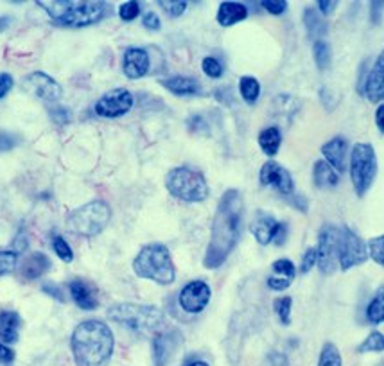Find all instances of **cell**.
Listing matches in <instances>:
<instances>
[{
    "mask_svg": "<svg viewBox=\"0 0 384 366\" xmlns=\"http://www.w3.org/2000/svg\"><path fill=\"white\" fill-rule=\"evenodd\" d=\"M377 176V155L372 144L359 142L350 151V178L357 196H364Z\"/></svg>",
    "mask_w": 384,
    "mask_h": 366,
    "instance_id": "obj_8",
    "label": "cell"
},
{
    "mask_svg": "<svg viewBox=\"0 0 384 366\" xmlns=\"http://www.w3.org/2000/svg\"><path fill=\"white\" fill-rule=\"evenodd\" d=\"M318 366H343V359H341L340 351L334 343H325L321 346Z\"/></svg>",
    "mask_w": 384,
    "mask_h": 366,
    "instance_id": "obj_32",
    "label": "cell"
},
{
    "mask_svg": "<svg viewBox=\"0 0 384 366\" xmlns=\"http://www.w3.org/2000/svg\"><path fill=\"white\" fill-rule=\"evenodd\" d=\"M376 124H377V129H379V131L384 135V105H379V108H377Z\"/></svg>",
    "mask_w": 384,
    "mask_h": 366,
    "instance_id": "obj_48",
    "label": "cell"
},
{
    "mask_svg": "<svg viewBox=\"0 0 384 366\" xmlns=\"http://www.w3.org/2000/svg\"><path fill=\"white\" fill-rule=\"evenodd\" d=\"M188 366H208V362H205V361H194V362H191V365Z\"/></svg>",
    "mask_w": 384,
    "mask_h": 366,
    "instance_id": "obj_51",
    "label": "cell"
},
{
    "mask_svg": "<svg viewBox=\"0 0 384 366\" xmlns=\"http://www.w3.org/2000/svg\"><path fill=\"white\" fill-rule=\"evenodd\" d=\"M250 230H252V234L257 239V242L262 246L269 244V242H275L276 246H282L286 242V237H288V226L284 223L276 221L269 214H257V218L253 219Z\"/></svg>",
    "mask_w": 384,
    "mask_h": 366,
    "instance_id": "obj_11",
    "label": "cell"
},
{
    "mask_svg": "<svg viewBox=\"0 0 384 366\" xmlns=\"http://www.w3.org/2000/svg\"><path fill=\"white\" fill-rule=\"evenodd\" d=\"M318 264V251L316 248H307L304 251V257L300 262V273L305 275Z\"/></svg>",
    "mask_w": 384,
    "mask_h": 366,
    "instance_id": "obj_38",
    "label": "cell"
},
{
    "mask_svg": "<svg viewBox=\"0 0 384 366\" xmlns=\"http://www.w3.org/2000/svg\"><path fill=\"white\" fill-rule=\"evenodd\" d=\"M133 271L141 278H148L160 286H169L177 278L171 254L162 242L146 244L133 261Z\"/></svg>",
    "mask_w": 384,
    "mask_h": 366,
    "instance_id": "obj_4",
    "label": "cell"
},
{
    "mask_svg": "<svg viewBox=\"0 0 384 366\" xmlns=\"http://www.w3.org/2000/svg\"><path fill=\"white\" fill-rule=\"evenodd\" d=\"M133 108V96L129 90L117 89L112 92L104 93L99 101L96 103V113L104 119L122 117Z\"/></svg>",
    "mask_w": 384,
    "mask_h": 366,
    "instance_id": "obj_12",
    "label": "cell"
},
{
    "mask_svg": "<svg viewBox=\"0 0 384 366\" xmlns=\"http://www.w3.org/2000/svg\"><path fill=\"white\" fill-rule=\"evenodd\" d=\"M340 235L341 228L334 225H325L318 235V266L324 275H333L340 268Z\"/></svg>",
    "mask_w": 384,
    "mask_h": 366,
    "instance_id": "obj_9",
    "label": "cell"
},
{
    "mask_svg": "<svg viewBox=\"0 0 384 366\" xmlns=\"http://www.w3.org/2000/svg\"><path fill=\"white\" fill-rule=\"evenodd\" d=\"M260 183L266 187H275L282 196H293L295 194V183L288 169H284L276 162H266L260 169Z\"/></svg>",
    "mask_w": 384,
    "mask_h": 366,
    "instance_id": "obj_14",
    "label": "cell"
},
{
    "mask_svg": "<svg viewBox=\"0 0 384 366\" xmlns=\"http://www.w3.org/2000/svg\"><path fill=\"white\" fill-rule=\"evenodd\" d=\"M336 6L338 2H334V0H320V2H318V8H320L321 15H331Z\"/></svg>",
    "mask_w": 384,
    "mask_h": 366,
    "instance_id": "obj_47",
    "label": "cell"
},
{
    "mask_svg": "<svg viewBox=\"0 0 384 366\" xmlns=\"http://www.w3.org/2000/svg\"><path fill=\"white\" fill-rule=\"evenodd\" d=\"M366 320L372 325H380L384 323V286H380L376 291L373 298L370 300L369 307H366Z\"/></svg>",
    "mask_w": 384,
    "mask_h": 366,
    "instance_id": "obj_28",
    "label": "cell"
},
{
    "mask_svg": "<svg viewBox=\"0 0 384 366\" xmlns=\"http://www.w3.org/2000/svg\"><path fill=\"white\" fill-rule=\"evenodd\" d=\"M25 86L41 101H58L61 97V86L51 76L44 72H32L25 77Z\"/></svg>",
    "mask_w": 384,
    "mask_h": 366,
    "instance_id": "obj_15",
    "label": "cell"
},
{
    "mask_svg": "<svg viewBox=\"0 0 384 366\" xmlns=\"http://www.w3.org/2000/svg\"><path fill=\"white\" fill-rule=\"evenodd\" d=\"M165 187L174 197L187 203H200L207 200L208 185L203 174L191 167H174L165 176Z\"/></svg>",
    "mask_w": 384,
    "mask_h": 366,
    "instance_id": "obj_6",
    "label": "cell"
},
{
    "mask_svg": "<svg viewBox=\"0 0 384 366\" xmlns=\"http://www.w3.org/2000/svg\"><path fill=\"white\" fill-rule=\"evenodd\" d=\"M364 96L369 97V101L380 103L384 101V51L377 56L372 70L364 81Z\"/></svg>",
    "mask_w": 384,
    "mask_h": 366,
    "instance_id": "obj_16",
    "label": "cell"
},
{
    "mask_svg": "<svg viewBox=\"0 0 384 366\" xmlns=\"http://www.w3.org/2000/svg\"><path fill=\"white\" fill-rule=\"evenodd\" d=\"M139 15H141V4H139V2H124V4L119 8V16L126 22L135 20Z\"/></svg>",
    "mask_w": 384,
    "mask_h": 366,
    "instance_id": "obj_39",
    "label": "cell"
},
{
    "mask_svg": "<svg viewBox=\"0 0 384 366\" xmlns=\"http://www.w3.org/2000/svg\"><path fill=\"white\" fill-rule=\"evenodd\" d=\"M260 6H262L266 11L273 13V15H281V13H284L286 8H288V2H284V0H276V2L264 0V2H260Z\"/></svg>",
    "mask_w": 384,
    "mask_h": 366,
    "instance_id": "obj_42",
    "label": "cell"
},
{
    "mask_svg": "<svg viewBox=\"0 0 384 366\" xmlns=\"http://www.w3.org/2000/svg\"><path fill=\"white\" fill-rule=\"evenodd\" d=\"M271 277L268 278V286L273 291H284L293 284L296 277V268L289 259H279L271 266Z\"/></svg>",
    "mask_w": 384,
    "mask_h": 366,
    "instance_id": "obj_20",
    "label": "cell"
},
{
    "mask_svg": "<svg viewBox=\"0 0 384 366\" xmlns=\"http://www.w3.org/2000/svg\"><path fill=\"white\" fill-rule=\"evenodd\" d=\"M180 345V334L177 330L172 332H164V334H158L153 339V358H155L156 366H165L169 362V359L172 358L177 346Z\"/></svg>",
    "mask_w": 384,
    "mask_h": 366,
    "instance_id": "obj_18",
    "label": "cell"
},
{
    "mask_svg": "<svg viewBox=\"0 0 384 366\" xmlns=\"http://www.w3.org/2000/svg\"><path fill=\"white\" fill-rule=\"evenodd\" d=\"M122 70H124L126 77H129V79L144 77L149 70V56L144 48H128L124 53V60H122Z\"/></svg>",
    "mask_w": 384,
    "mask_h": 366,
    "instance_id": "obj_17",
    "label": "cell"
},
{
    "mask_svg": "<svg viewBox=\"0 0 384 366\" xmlns=\"http://www.w3.org/2000/svg\"><path fill=\"white\" fill-rule=\"evenodd\" d=\"M282 144V135L281 131H279V128H266L264 131L259 135V145L260 149L264 151L268 157H275L276 151L281 149Z\"/></svg>",
    "mask_w": 384,
    "mask_h": 366,
    "instance_id": "obj_27",
    "label": "cell"
},
{
    "mask_svg": "<svg viewBox=\"0 0 384 366\" xmlns=\"http://www.w3.org/2000/svg\"><path fill=\"white\" fill-rule=\"evenodd\" d=\"M51 268V261L44 254H31L20 266V275L25 280H37L41 275L47 273Z\"/></svg>",
    "mask_w": 384,
    "mask_h": 366,
    "instance_id": "obj_22",
    "label": "cell"
},
{
    "mask_svg": "<svg viewBox=\"0 0 384 366\" xmlns=\"http://www.w3.org/2000/svg\"><path fill=\"white\" fill-rule=\"evenodd\" d=\"M13 85H15L13 77L6 72H0V99L8 96L9 90L13 89Z\"/></svg>",
    "mask_w": 384,
    "mask_h": 366,
    "instance_id": "obj_44",
    "label": "cell"
},
{
    "mask_svg": "<svg viewBox=\"0 0 384 366\" xmlns=\"http://www.w3.org/2000/svg\"><path fill=\"white\" fill-rule=\"evenodd\" d=\"M70 293H72L74 302L77 307H81L83 311H94L99 306V300H97L96 289H94L92 284L84 280H72L70 284Z\"/></svg>",
    "mask_w": 384,
    "mask_h": 366,
    "instance_id": "obj_21",
    "label": "cell"
},
{
    "mask_svg": "<svg viewBox=\"0 0 384 366\" xmlns=\"http://www.w3.org/2000/svg\"><path fill=\"white\" fill-rule=\"evenodd\" d=\"M70 346L77 366H106L112 359L115 339L106 323L89 320L76 327Z\"/></svg>",
    "mask_w": 384,
    "mask_h": 366,
    "instance_id": "obj_2",
    "label": "cell"
},
{
    "mask_svg": "<svg viewBox=\"0 0 384 366\" xmlns=\"http://www.w3.org/2000/svg\"><path fill=\"white\" fill-rule=\"evenodd\" d=\"M244 218V202L237 189L223 194L214 216L210 242L207 246L203 264L207 270H216L226 262L241 239Z\"/></svg>",
    "mask_w": 384,
    "mask_h": 366,
    "instance_id": "obj_1",
    "label": "cell"
},
{
    "mask_svg": "<svg viewBox=\"0 0 384 366\" xmlns=\"http://www.w3.org/2000/svg\"><path fill=\"white\" fill-rule=\"evenodd\" d=\"M312 54H314V61H316L318 69L327 70L331 67V61H333V51H331V45L325 40H316L312 45Z\"/></svg>",
    "mask_w": 384,
    "mask_h": 366,
    "instance_id": "obj_31",
    "label": "cell"
},
{
    "mask_svg": "<svg viewBox=\"0 0 384 366\" xmlns=\"http://www.w3.org/2000/svg\"><path fill=\"white\" fill-rule=\"evenodd\" d=\"M112 219V210L108 203L92 202L89 205L79 207L74 210L67 219L68 232L79 235V237H94L99 235Z\"/></svg>",
    "mask_w": 384,
    "mask_h": 366,
    "instance_id": "obj_7",
    "label": "cell"
},
{
    "mask_svg": "<svg viewBox=\"0 0 384 366\" xmlns=\"http://www.w3.org/2000/svg\"><path fill=\"white\" fill-rule=\"evenodd\" d=\"M201 67H203V72L207 74L208 77L223 76V65H221L216 58H210V56L205 58L203 63H201Z\"/></svg>",
    "mask_w": 384,
    "mask_h": 366,
    "instance_id": "obj_40",
    "label": "cell"
},
{
    "mask_svg": "<svg viewBox=\"0 0 384 366\" xmlns=\"http://www.w3.org/2000/svg\"><path fill=\"white\" fill-rule=\"evenodd\" d=\"M338 257H340L341 270H352L356 266H361L369 261V246L354 230L343 226L340 235V254H338Z\"/></svg>",
    "mask_w": 384,
    "mask_h": 366,
    "instance_id": "obj_10",
    "label": "cell"
},
{
    "mask_svg": "<svg viewBox=\"0 0 384 366\" xmlns=\"http://www.w3.org/2000/svg\"><path fill=\"white\" fill-rule=\"evenodd\" d=\"M312 176H314L316 187H320V189H333V187H336L340 183V173L336 169H333L325 160H320L314 164Z\"/></svg>",
    "mask_w": 384,
    "mask_h": 366,
    "instance_id": "obj_25",
    "label": "cell"
},
{
    "mask_svg": "<svg viewBox=\"0 0 384 366\" xmlns=\"http://www.w3.org/2000/svg\"><path fill=\"white\" fill-rule=\"evenodd\" d=\"M16 140L8 135V133H0V151H11L15 148Z\"/></svg>",
    "mask_w": 384,
    "mask_h": 366,
    "instance_id": "obj_45",
    "label": "cell"
},
{
    "mask_svg": "<svg viewBox=\"0 0 384 366\" xmlns=\"http://www.w3.org/2000/svg\"><path fill=\"white\" fill-rule=\"evenodd\" d=\"M142 22H144V27L149 29V31H158L160 29V18H158V15L153 11L146 13L144 18H142Z\"/></svg>",
    "mask_w": 384,
    "mask_h": 366,
    "instance_id": "obj_43",
    "label": "cell"
},
{
    "mask_svg": "<svg viewBox=\"0 0 384 366\" xmlns=\"http://www.w3.org/2000/svg\"><path fill=\"white\" fill-rule=\"evenodd\" d=\"M108 318L136 332H153L165 322V316L158 307L142 303H115L108 309Z\"/></svg>",
    "mask_w": 384,
    "mask_h": 366,
    "instance_id": "obj_5",
    "label": "cell"
},
{
    "mask_svg": "<svg viewBox=\"0 0 384 366\" xmlns=\"http://www.w3.org/2000/svg\"><path fill=\"white\" fill-rule=\"evenodd\" d=\"M269 361L273 362V366H289L288 358L284 354H271L269 355Z\"/></svg>",
    "mask_w": 384,
    "mask_h": 366,
    "instance_id": "obj_49",
    "label": "cell"
},
{
    "mask_svg": "<svg viewBox=\"0 0 384 366\" xmlns=\"http://www.w3.org/2000/svg\"><path fill=\"white\" fill-rule=\"evenodd\" d=\"M20 316L15 311H2L0 313V339L4 343H15L20 330Z\"/></svg>",
    "mask_w": 384,
    "mask_h": 366,
    "instance_id": "obj_24",
    "label": "cell"
},
{
    "mask_svg": "<svg viewBox=\"0 0 384 366\" xmlns=\"http://www.w3.org/2000/svg\"><path fill=\"white\" fill-rule=\"evenodd\" d=\"M16 261H18V251H16V249L0 248V277L11 273V271L15 270Z\"/></svg>",
    "mask_w": 384,
    "mask_h": 366,
    "instance_id": "obj_35",
    "label": "cell"
},
{
    "mask_svg": "<svg viewBox=\"0 0 384 366\" xmlns=\"http://www.w3.org/2000/svg\"><path fill=\"white\" fill-rule=\"evenodd\" d=\"M304 22L311 38H321L325 32H327V24H325V20L321 18L320 13H318L316 9L312 8L305 9Z\"/></svg>",
    "mask_w": 384,
    "mask_h": 366,
    "instance_id": "obj_29",
    "label": "cell"
},
{
    "mask_svg": "<svg viewBox=\"0 0 384 366\" xmlns=\"http://www.w3.org/2000/svg\"><path fill=\"white\" fill-rule=\"evenodd\" d=\"M162 85L169 90V92L177 93V96H194L200 92V83L194 77L187 76H174L169 79L162 81Z\"/></svg>",
    "mask_w": 384,
    "mask_h": 366,
    "instance_id": "obj_26",
    "label": "cell"
},
{
    "mask_svg": "<svg viewBox=\"0 0 384 366\" xmlns=\"http://www.w3.org/2000/svg\"><path fill=\"white\" fill-rule=\"evenodd\" d=\"M357 352L364 354V352H384V334L383 332H372L369 334V338L364 339L359 346H357Z\"/></svg>",
    "mask_w": 384,
    "mask_h": 366,
    "instance_id": "obj_33",
    "label": "cell"
},
{
    "mask_svg": "<svg viewBox=\"0 0 384 366\" xmlns=\"http://www.w3.org/2000/svg\"><path fill=\"white\" fill-rule=\"evenodd\" d=\"M15 359V352L11 348H8L6 345L0 343V365H9V362Z\"/></svg>",
    "mask_w": 384,
    "mask_h": 366,
    "instance_id": "obj_46",
    "label": "cell"
},
{
    "mask_svg": "<svg viewBox=\"0 0 384 366\" xmlns=\"http://www.w3.org/2000/svg\"><path fill=\"white\" fill-rule=\"evenodd\" d=\"M239 90H241V96H243L244 101L248 103V105H255L257 99H259V96H260V85L255 77H252V76L241 77Z\"/></svg>",
    "mask_w": 384,
    "mask_h": 366,
    "instance_id": "obj_30",
    "label": "cell"
},
{
    "mask_svg": "<svg viewBox=\"0 0 384 366\" xmlns=\"http://www.w3.org/2000/svg\"><path fill=\"white\" fill-rule=\"evenodd\" d=\"M248 16V9L246 6L239 4V2H223L217 11V22L223 27H230V25L243 22Z\"/></svg>",
    "mask_w": 384,
    "mask_h": 366,
    "instance_id": "obj_23",
    "label": "cell"
},
{
    "mask_svg": "<svg viewBox=\"0 0 384 366\" xmlns=\"http://www.w3.org/2000/svg\"><path fill=\"white\" fill-rule=\"evenodd\" d=\"M44 291L45 293H49L51 294V296H54V298H58V300H63V296H61V291H60V287H54L52 286V284H47V286H44Z\"/></svg>",
    "mask_w": 384,
    "mask_h": 366,
    "instance_id": "obj_50",
    "label": "cell"
},
{
    "mask_svg": "<svg viewBox=\"0 0 384 366\" xmlns=\"http://www.w3.org/2000/svg\"><path fill=\"white\" fill-rule=\"evenodd\" d=\"M52 248H54V251H56V255L61 259V261L72 262V259H74L72 248L68 246V242L65 241L61 235H56V237L52 239Z\"/></svg>",
    "mask_w": 384,
    "mask_h": 366,
    "instance_id": "obj_36",
    "label": "cell"
},
{
    "mask_svg": "<svg viewBox=\"0 0 384 366\" xmlns=\"http://www.w3.org/2000/svg\"><path fill=\"white\" fill-rule=\"evenodd\" d=\"M291 306H293L291 296L276 298L275 303H273L275 313L279 314V320H281L282 325H289V323H291Z\"/></svg>",
    "mask_w": 384,
    "mask_h": 366,
    "instance_id": "obj_34",
    "label": "cell"
},
{
    "mask_svg": "<svg viewBox=\"0 0 384 366\" xmlns=\"http://www.w3.org/2000/svg\"><path fill=\"white\" fill-rule=\"evenodd\" d=\"M325 162L338 173H343L347 169V155H348V142L343 137H334L328 142H325L321 148Z\"/></svg>",
    "mask_w": 384,
    "mask_h": 366,
    "instance_id": "obj_19",
    "label": "cell"
},
{
    "mask_svg": "<svg viewBox=\"0 0 384 366\" xmlns=\"http://www.w3.org/2000/svg\"><path fill=\"white\" fill-rule=\"evenodd\" d=\"M366 246H369L370 257H372L379 266H384V235L370 239Z\"/></svg>",
    "mask_w": 384,
    "mask_h": 366,
    "instance_id": "obj_37",
    "label": "cell"
},
{
    "mask_svg": "<svg viewBox=\"0 0 384 366\" xmlns=\"http://www.w3.org/2000/svg\"><path fill=\"white\" fill-rule=\"evenodd\" d=\"M40 8L49 13L54 22L72 27H87L97 24L104 18L106 4L104 2H84V0H38Z\"/></svg>",
    "mask_w": 384,
    "mask_h": 366,
    "instance_id": "obj_3",
    "label": "cell"
},
{
    "mask_svg": "<svg viewBox=\"0 0 384 366\" xmlns=\"http://www.w3.org/2000/svg\"><path fill=\"white\" fill-rule=\"evenodd\" d=\"M210 294H212V291H210L208 284H205L203 280H194L188 282L187 286L181 289L178 300H180V306L185 313L198 314L208 306Z\"/></svg>",
    "mask_w": 384,
    "mask_h": 366,
    "instance_id": "obj_13",
    "label": "cell"
},
{
    "mask_svg": "<svg viewBox=\"0 0 384 366\" xmlns=\"http://www.w3.org/2000/svg\"><path fill=\"white\" fill-rule=\"evenodd\" d=\"M158 4L165 9V13H167L169 16H174V18L180 15H184L185 9H187V2H180V0H178V2H171V0H160Z\"/></svg>",
    "mask_w": 384,
    "mask_h": 366,
    "instance_id": "obj_41",
    "label": "cell"
}]
</instances>
